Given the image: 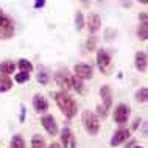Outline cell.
I'll list each match as a JSON object with an SVG mask.
<instances>
[{
	"label": "cell",
	"mask_w": 148,
	"mask_h": 148,
	"mask_svg": "<svg viewBox=\"0 0 148 148\" xmlns=\"http://www.w3.org/2000/svg\"><path fill=\"white\" fill-rule=\"evenodd\" d=\"M84 23L87 25V28H89L90 33L94 34V33H97V31L100 30V27H101V19H100L98 14L90 13L89 16H87V21H86Z\"/></svg>",
	"instance_id": "11"
},
{
	"label": "cell",
	"mask_w": 148,
	"mask_h": 148,
	"mask_svg": "<svg viewBox=\"0 0 148 148\" xmlns=\"http://www.w3.org/2000/svg\"><path fill=\"white\" fill-rule=\"evenodd\" d=\"M95 45H97V39H95L94 36L86 41V49L89 50V51H94V50H95Z\"/></svg>",
	"instance_id": "26"
},
{
	"label": "cell",
	"mask_w": 148,
	"mask_h": 148,
	"mask_svg": "<svg viewBox=\"0 0 148 148\" xmlns=\"http://www.w3.org/2000/svg\"><path fill=\"white\" fill-rule=\"evenodd\" d=\"M11 87H13V81H11V78L8 77V75H0V94L8 92Z\"/></svg>",
	"instance_id": "16"
},
{
	"label": "cell",
	"mask_w": 148,
	"mask_h": 148,
	"mask_svg": "<svg viewBox=\"0 0 148 148\" xmlns=\"http://www.w3.org/2000/svg\"><path fill=\"white\" fill-rule=\"evenodd\" d=\"M14 34V22L11 17L2 14L0 16V39H10Z\"/></svg>",
	"instance_id": "4"
},
{
	"label": "cell",
	"mask_w": 148,
	"mask_h": 148,
	"mask_svg": "<svg viewBox=\"0 0 148 148\" xmlns=\"http://www.w3.org/2000/svg\"><path fill=\"white\" fill-rule=\"evenodd\" d=\"M17 66H19V69H21V72H25V73H30V72L33 70V64H31L28 59H19Z\"/></svg>",
	"instance_id": "21"
},
{
	"label": "cell",
	"mask_w": 148,
	"mask_h": 148,
	"mask_svg": "<svg viewBox=\"0 0 148 148\" xmlns=\"http://www.w3.org/2000/svg\"><path fill=\"white\" fill-rule=\"evenodd\" d=\"M100 97L103 100V106H105L106 111L111 109V106H112V90H111L109 86H101V89H100Z\"/></svg>",
	"instance_id": "12"
},
{
	"label": "cell",
	"mask_w": 148,
	"mask_h": 148,
	"mask_svg": "<svg viewBox=\"0 0 148 148\" xmlns=\"http://www.w3.org/2000/svg\"><path fill=\"white\" fill-rule=\"evenodd\" d=\"M134 66L136 69L139 72H142V73H145L147 72V67H148V58H147V53L145 51H137L134 56Z\"/></svg>",
	"instance_id": "13"
},
{
	"label": "cell",
	"mask_w": 148,
	"mask_h": 148,
	"mask_svg": "<svg viewBox=\"0 0 148 148\" xmlns=\"http://www.w3.org/2000/svg\"><path fill=\"white\" fill-rule=\"evenodd\" d=\"M41 123H42V126L45 128V131L50 136H58V133H59L58 123H56V120H55L53 115H50V114L44 115V117L41 119Z\"/></svg>",
	"instance_id": "8"
},
{
	"label": "cell",
	"mask_w": 148,
	"mask_h": 148,
	"mask_svg": "<svg viewBox=\"0 0 148 148\" xmlns=\"http://www.w3.org/2000/svg\"><path fill=\"white\" fill-rule=\"evenodd\" d=\"M47 148H62V147L59 145V143H56V142H51L50 147H47Z\"/></svg>",
	"instance_id": "30"
},
{
	"label": "cell",
	"mask_w": 148,
	"mask_h": 148,
	"mask_svg": "<svg viewBox=\"0 0 148 148\" xmlns=\"http://www.w3.org/2000/svg\"><path fill=\"white\" fill-rule=\"evenodd\" d=\"M97 111H98V115L101 119H106V115H108V111L105 109V106H97Z\"/></svg>",
	"instance_id": "27"
},
{
	"label": "cell",
	"mask_w": 148,
	"mask_h": 148,
	"mask_svg": "<svg viewBox=\"0 0 148 148\" xmlns=\"http://www.w3.org/2000/svg\"><path fill=\"white\" fill-rule=\"evenodd\" d=\"M25 120V106H21V122H23Z\"/></svg>",
	"instance_id": "29"
},
{
	"label": "cell",
	"mask_w": 148,
	"mask_h": 148,
	"mask_svg": "<svg viewBox=\"0 0 148 148\" xmlns=\"http://www.w3.org/2000/svg\"><path fill=\"white\" fill-rule=\"evenodd\" d=\"M10 148H25V140L22 139L21 134L13 136V139L10 142Z\"/></svg>",
	"instance_id": "18"
},
{
	"label": "cell",
	"mask_w": 148,
	"mask_h": 148,
	"mask_svg": "<svg viewBox=\"0 0 148 148\" xmlns=\"http://www.w3.org/2000/svg\"><path fill=\"white\" fill-rule=\"evenodd\" d=\"M33 108L36 112L42 114L45 112V111H49V101H47V98L44 97L41 94H36L33 97Z\"/></svg>",
	"instance_id": "10"
},
{
	"label": "cell",
	"mask_w": 148,
	"mask_h": 148,
	"mask_svg": "<svg viewBox=\"0 0 148 148\" xmlns=\"http://www.w3.org/2000/svg\"><path fill=\"white\" fill-rule=\"evenodd\" d=\"M55 81L62 90L67 92L69 89H72V75L67 69H59L55 73Z\"/></svg>",
	"instance_id": "5"
},
{
	"label": "cell",
	"mask_w": 148,
	"mask_h": 148,
	"mask_svg": "<svg viewBox=\"0 0 148 148\" xmlns=\"http://www.w3.org/2000/svg\"><path fill=\"white\" fill-rule=\"evenodd\" d=\"M139 123H140V119H136V122L133 123V130H136V128L139 126Z\"/></svg>",
	"instance_id": "31"
},
{
	"label": "cell",
	"mask_w": 148,
	"mask_h": 148,
	"mask_svg": "<svg viewBox=\"0 0 148 148\" xmlns=\"http://www.w3.org/2000/svg\"><path fill=\"white\" fill-rule=\"evenodd\" d=\"M30 79V73H25V72H21V73H16V83H25Z\"/></svg>",
	"instance_id": "25"
},
{
	"label": "cell",
	"mask_w": 148,
	"mask_h": 148,
	"mask_svg": "<svg viewBox=\"0 0 148 148\" xmlns=\"http://www.w3.org/2000/svg\"><path fill=\"white\" fill-rule=\"evenodd\" d=\"M61 143L62 148H77V140L70 128H64L61 131Z\"/></svg>",
	"instance_id": "9"
},
{
	"label": "cell",
	"mask_w": 148,
	"mask_h": 148,
	"mask_svg": "<svg viewBox=\"0 0 148 148\" xmlns=\"http://www.w3.org/2000/svg\"><path fill=\"white\" fill-rule=\"evenodd\" d=\"M53 97H55V100H56L58 108L61 109V112L66 115L67 119H72V117H75V115H77L78 106H77V103H75V100L72 98L66 90L55 92Z\"/></svg>",
	"instance_id": "1"
},
{
	"label": "cell",
	"mask_w": 148,
	"mask_h": 148,
	"mask_svg": "<svg viewBox=\"0 0 148 148\" xmlns=\"http://www.w3.org/2000/svg\"><path fill=\"white\" fill-rule=\"evenodd\" d=\"M137 2H140V3H143V5H147V3H148V0H137Z\"/></svg>",
	"instance_id": "34"
},
{
	"label": "cell",
	"mask_w": 148,
	"mask_h": 148,
	"mask_svg": "<svg viewBox=\"0 0 148 148\" xmlns=\"http://www.w3.org/2000/svg\"><path fill=\"white\" fill-rule=\"evenodd\" d=\"M14 69H16V62L14 61H3L2 64H0V73L2 75H8V77H10V75L14 72Z\"/></svg>",
	"instance_id": "15"
},
{
	"label": "cell",
	"mask_w": 148,
	"mask_h": 148,
	"mask_svg": "<svg viewBox=\"0 0 148 148\" xmlns=\"http://www.w3.org/2000/svg\"><path fill=\"white\" fill-rule=\"evenodd\" d=\"M131 136V131L130 130H125V128H122V130L115 131V134L112 136V139H111V145L112 147H117L120 143H123L125 140H128Z\"/></svg>",
	"instance_id": "14"
},
{
	"label": "cell",
	"mask_w": 148,
	"mask_h": 148,
	"mask_svg": "<svg viewBox=\"0 0 148 148\" xmlns=\"http://www.w3.org/2000/svg\"><path fill=\"white\" fill-rule=\"evenodd\" d=\"M139 19H142V22H147V13H142L139 16Z\"/></svg>",
	"instance_id": "32"
},
{
	"label": "cell",
	"mask_w": 148,
	"mask_h": 148,
	"mask_svg": "<svg viewBox=\"0 0 148 148\" xmlns=\"http://www.w3.org/2000/svg\"><path fill=\"white\" fill-rule=\"evenodd\" d=\"M73 72H75V77H78V78H81V79H90L92 75H94L92 67L89 66V64H84V62L75 64Z\"/></svg>",
	"instance_id": "7"
},
{
	"label": "cell",
	"mask_w": 148,
	"mask_h": 148,
	"mask_svg": "<svg viewBox=\"0 0 148 148\" xmlns=\"http://www.w3.org/2000/svg\"><path fill=\"white\" fill-rule=\"evenodd\" d=\"M97 66L101 73L105 75H111L112 70V61H111V55L108 53L105 49H100L97 51Z\"/></svg>",
	"instance_id": "3"
},
{
	"label": "cell",
	"mask_w": 148,
	"mask_h": 148,
	"mask_svg": "<svg viewBox=\"0 0 148 148\" xmlns=\"http://www.w3.org/2000/svg\"><path fill=\"white\" fill-rule=\"evenodd\" d=\"M38 81L41 83V84H47L49 83V73H47L45 70H39V73H38Z\"/></svg>",
	"instance_id": "24"
},
{
	"label": "cell",
	"mask_w": 148,
	"mask_h": 148,
	"mask_svg": "<svg viewBox=\"0 0 148 148\" xmlns=\"http://www.w3.org/2000/svg\"><path fill=\"white\" fill-rule=\"evenodd\" d=\"M44 5H45V0H36V2H34V8H36V10L42 8Z\"/></svg>",
	"instance_id": "28"
},
{
	"label": "cell",
	"mask_w": 148,
	"mask_h": 148,
	"mask_svg": "<svg viewBox=\"0 0 148 148\" xmlns=\"http://www.w3.org/2000/svg\"><path fill=\"white\" fill-rule=\"evenodd\" d=\"M130 114H131L130 106H126V105H119V106H115V111H114V122L119 123V125H123V123L128 122Z\"/></svg>",
	"instance_id": "6"
},
{
	"label": "cell",
	"mask_w": 148,
	"mask_h": 148,
	"mask_svg": "<svg viewBox=\"0 0 148 148\" xmlns=\"http://www.w3.org/2000/svg\"><path fill=\"white\" fill-rule=\"evenodd\" d=\"M75 25H77V30H83V27H84V17H83V13L81 11H78L77 14H75Z\"/></svg>",
	"instance_id": "23"
},
{
	"label": "cell",
	"mask_w": 148,
	"mask_h": 148,
	"mask_svg": "<svg viewBox=\"0 0 148 148\" xmlns=\"http://www.w3.org/2000/svg\"><path fill=\"white\" fill-rule=\"evenodd\" d=\"M2 14H3V13H2V10H0V16H2Z\"/></svg>",
	"instance_id": "36"
},
{
	"label": "cell",
	"mask_w": 148,
	"mask_h": 148,
	"mask_svg": "<svg viewBox=\"0 0 148 148\" xmlns=\"http://www.w3.org/2000/svg\"><path fill=\"white\" fill-rule=\"evenodd\" d=\"M81 3H83L84 6H89V5H90V0H81Z\"/></svg>",
	"instance_id": "33"
},
{
	"label": "cell",
	"mask_w": 148,
	"mask_h": 148,
	"mask_svg": "<svg viewBox=\"0 0 148 148\" xmlns=\"http://www.w3.org/2000/svg\"><path fill=\"white\" fill-rule=\"evenodd\" d=\"M31 148H47V143L39 134H34L31 139Z\"/></svg>",
	"instance_id": "19"
},
{
	"label": "cell",
	"mask_w": 148,
	"mask_h": 148,
	"mask_svg": "<svg viewBox=\"0 0 148 148\" xmlns=\"http://www.w3.org/2000/svg\"><path fill=\"white\" fill-rule=\"evenodd\" d=\"M72 87H73V89L77 90L79 95H83V94L86 92L84 84H83V79L78 78V77H72Z\"/></svg>",
	"instance_id": "17"
},
{
	"label": "cell",
	"mask_w": 148,
	"mask_h": 148,
	"mask_svg": "<svg viewBox=\"0 0 148 148\" xmlns=\"http://www.w3.org/2000/svg\"><path fill=\"white\" fill-rule=\"evenodd\" d=\"M133 148H143V147H139V145H136V147H133Z\"/></svg>",
	"instance_id": "35"
},
{
	"label": "cell",
	"mask_w": 148,
	"mask_h": 148,
	"mask_svg": "<svg viewBox=\"0 0 148 148\" xmlns=\"http://www.w3.org/2000/svg\"><path fill=\"white\" fill-rule=\"evenodd\" d=\"M147 100H148V89L147 87H140V89L136 92V101L145 103Z\"/></svg>",
	"instance_id": "22"
},
{
	"label": "cell",
	"mask_w": 148,
	"mask_h": 148,
	"mask_svg": "<svg viewBox=\"0 0 148 148\" xmlns=\"http://www.w3.org/2000/svg\"><path fill=\"white\" fill-rule=\"evenodd\" d=\"M81 122H83V125H84L86 131L90 136H97L98 134V131H100V120H98L97 115L92 112V111H83Z\"/></svg>",
	"instance_id": "2"
},
{
	"label": "cell",
	"mask_w": 148,
	"mask_h": 148,
	"mask_svg": "<svg viewBox=\"0 0 148 148\" xmlns=\"http://www.w3.org/2000/svg\"><path fill=\"white\" fill-rule=\"evenodd\" d=\"M137 38L140 41H147L148 39V22H142L137 30Z\"/></svg>",
	"instance_id": "20"
}]
</instances>
